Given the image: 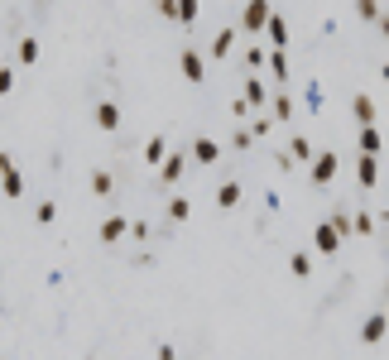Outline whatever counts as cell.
Here are the masks:
<instances>
[{
    "mask_svg": "<svg viewBox=\"0 0 389 360\" xmlns=\"http://www.w3.org/2000/svg\"><path fill=\"white\" fill-rule=\"evenodd\" d=\"M356 178H361V188H375V178H380V159H375V154H361Z\"/></svg>",
    "mask_w": 389,
    "mask_h": 360,
    "instance_id": "cell-11",
    "label": "cell"
},
{
    "mask_svg": "<svg viewBox=\"0 0 389 360\" xmlns=\"http://www.w3.org/2000/svg\"><path fill=\"white\" fill-rule=\"evenodd\" d=\"M91 193H96V197H111L115 193V178L106 173V168H91Z\"/></svg>",
    "mask_w": 389,
    "mask_h": 360,
    "instance_id": "cell-18",
    "label": "cell"
},
{
    "mask_svg": "<svg viewBox=\"0 0 389 360\" xmlns=\"http://www.w3.org/2000/svg\"><path fill=\"white\" fill-rule=\"evenodd\" d=\"M96 125H101V130H115V125H120V106H115V101H101V106H96Z\"/></svg>",
    "mask_w": 389,
    "mask_h": 360,
    "instance_id": "cell-17",
    "label": "cell"
},
{
    "mask_svg": "<svg viewBox=\"0 0 389 360\" xmlns=\"http://www.w3.org/2000/svg\"><path fill=\"white\" fill-rule=\"evenodd\" d=\"M241 202V183H222L217 188V207H236Z\"/></svg>",
    "mask_w": 389,
    "mask_h": 360,
    "instance_id": "cell-22",
    "label": "cell"
},
{
    "mask_svg": "<svg viewBox=\"0 0 389 360\" xmlns=\"http://www.w3.org/2000/svg\"><path fill=\"white\" fill-rule=\"evenodd\" d=\"M385 332H389V317H385V312H370V317L361 322V341H365V346H380Z\"/></svg>",
    "mask_w": 389,
    "mask_h": 360,
    "instance_id": "cell-4",
    "label": "cell"
},
{
    "mask_svg": "<svg viewBox=\"0 0 389 360\" xmlns=\"http://www.w3.org/2000/svg\"><path fill=\"white\" fill-rule=\"evenodd\" d=\"M241 101H245V106H264V101H269L264 82H260V77H245V96H241Z\"/></svg>",
    "mask_w": 389,
    "mask_h": 360,
    "instance_id": "cell-14",
    "label": "cell"
},
{
    "mask_svg": "<svg viewBox=\"0 0 389 360\" xmlns=\"http://www.w3.org/2000/svg\"><path fill=\"white\" fill-rule=\"evenodd\" d=\"M356 15L361 20H380V0H356Z\"/></svg>",
    "mask_w": 389,
    "mask_h": 360,
    "instance_id": "cell-26",
    "label": "cell"
},
{
    "mask_svg": "<svg viewBox=\"0 0 389 360\" xmlns=\"http://www.w3.org/2000/svg\"><path fill=\"white\" fill-rule=\"evenodd\" d=\"M380 77H385V82H389V63H385V68H380Z\"/></svg>",
    "mask_w": 389,
    "mask_h": 360,
    "instance_id": "cell-34",
    "label": "cell"
},
{
    "mask_svg": "<svg viewBox=\"0 0 389 360\" xmlns=\"http://www.w3.org/2000/svg\"><path fill=\"white\" fill-rule=\"evenodd\" d=\"M183 164H188V154H183V149H178V154H164V164H159L164 183H178V178H183Z\"/></svg>",
    "mask_w": 389,
    "mask_h": 360,
    "instance_id": "cell-9",
    "label": "cell"
},
{
    "mask_svg": "<svg viewBox=\"0 0 389 360\" xmlns=\"http://www.w3.org/2000/svg\"><path fill=\"white\" fill-rule=\"evenodd\" d=\"M15 53H20V63H39V39H20Z\"/></svg>",
    "mask_w": 389,
    "mask_h": 360,
    "instance_id": "cell-24",
    "label": "cell"
},
{
    "mask_svg": "<svg viewBox=\"0 0 389 360\" xmlns=\"http://www.w3.org/2000/svg\"><path fill=\"white\" fill-rule=\"evenodd\" d=\"M178 68H183V77H188V82H202V77H207V68H202V53H193V49H183Z\"/></svg>",
    "mask_w": 389,
    "mask_h": 360,
    "instance_id": "cell-7",
    "label": "cell"
},
{
    "mask_svg": "<svg viewBox=\"0 0 389 360\" xmlns=\"http://www.w3.org/2000/svg\"><path fill=\"white\" fill-rule=\"evenodd\" d=\"M188 217H193V202H188V197H168V221H188Z\"/></svg>",
    "mask_w": 389,
    "mask_h": 360,
    "instance_id": "cell-19",
    "label": "cell"
},
{
    "mask_svg": "<svg viewBox=\"0 0 389 360\" xmlns=\"http://www.w3.org/2000/svg\"><path fill=\"white\" fill-rule=\"evenodd\" d=\"M197 15H202V0H173V15H168V20H178V25H197Z\"/></svg>",
    "mask_w": 389,
    "mask_h": 360,
    "instance_id": "cell-8",
    "label": "cell"
},
{
    "mask_svg": "<svg viewBox=\"0 0 389 360\" xmlns=\"http://www.w3.org/2000/svg\"><path fill=\"white\" fill-rule=\"evenodd\" d=\"M231 44H236V29H217V34L207 39V58H226Z\"/></svg>",
    "mask_w": 389,
    "mask_h": 360,
    "instance_id": "cell-6",
    "label": "cell"
},
{
    "mask_svg": "<svg viewBox=\"0 0 389 360\" xmlns=\"http://www.w3.org/2000/svg\"><path fill=\"white\" fill-rule=\"evenodd\" d=\"M34 217H39V226H49L58 217V207H53V202H39V207H34Z\"/></svg>",
    "mask_w": 389,
    "mask_h": 360,
    "instance_id": "cell-27",
    "label": "cell"
},
{
    "mask_svg": "<svg viewBox=\"0 0 389 360\" xmlns=\"http://www.w3.org/2000/svg\"><path fill=\"white\" fill-rule=\"evenodd\" d=\"M341 236H346V217H332V221H322V226H317L312 245L322 250V255H336V245H341Z\"/></svg>",
    "mask_w": 389,
    "mask_h": 360,
    "instance_id": "cell-1",
    "label": "cell"
},
{
    "mask_svg": "<svg viewBox=\"0 0 389 360\" xmlns=\"http://www.w3.org/2000/svg\"><path fill=\"white\" fill-rule=\"evenodd\" d=\"M0 183H5V197H25V178H20L10 154H0Z\"/></svg>",
    "mask_w": 389,
    "mask_h": 360,
    "instance_id": "cell-3",
    "label": "cell"
},
{
    "mask_svg": "<svg viewBox=\"0 0 389 360\" xmlns=\"http://www.w3.org/2000/svg\"><path fill=\"white\" fill-rule=\"evenodd\" d=\"M120 236H130V221H125V217H106V221H101V240L111 245V240H120Z\"/></svg>",
    "mask_w": 389,
    "mask_h": 360,
    "instance_id": "cell-12",
    "label": "cell"
},
{
    "mask_svg": "<svg viewBox=\"0 0 389 360\" xmlns=\"http://www.w3.org/2000/svg\"><path fill=\"white\" fill-rule=\"evenodd\" d=\"M159 360H178L173 356V346H159Z\"/></svg>",
    "mask_w": 389,
    "mask_h": 360,
    "instance_id": "cell-32",
    "label": "cell"
},
{
    "mask_svg": "<svg viewBox=\"0 0 389 360\" xmlns=\"http://www.w3.org/2000/svg\"><path fill=\"white\" fill-rule=\"evenodd\" d=\"M346 231H356V236H375V221H370V212H356V217L346 221Z\"/></svg>",
    "mask_w": 389,
    "mask_h": 360,
    "instance_id": "cell-23",
    "label": "cell"
},
{
    "mask_svg": "<svg viewBox=\"0 0 389 360\" xmlns=\"http://www.w3.org/2000/svg\"><path fill=\"white\" fill-rule=\"evenodd\" d=\"M380 29H385V39H389V20H385V15H380Z\"/></svg>",
    "mask_w": 389,
    "mask_h": 360,
    "instance_id": "cell-33",
    "label": "cell"
},
{
    "mask_svg": "<svg viewBox=\"0 0 389 360\" xmlns=\"http://www.w3.org/2000/svg\"><path fill=\"white\" fill-rule=\"evenodd\" d=\"M351 111H356V120H361V125H375V101H370V96H351Z\"/></svg>",
    "mask_w": 389,
    "mask_h": 360,
    "instance_id": "cell-16",
    "label": "cell"
},
{
    "mask_svg": "<svg viewBox=\"0 0 389 360\" xmlns=\"http://www.w3.org/2000/svg\"><path fill=\"white\" fill-rule=\"evenodd\" d=\"M332 178H336V154H332V149L312 154V183H322V188H327Z\"/></svg>",
    "mask_w": 389,
    "mask_h": 360,
    "instance_id": "cell-5",
    "label": "cell"
},
{
    "mask_svg": "<svg viewBox=\"0 0 389 360\" xmlns=\"http://www.w3.org/2000/svg\"><path fill=\"white\" fill-rule=\"evenodd\" d=\"M380 149H385L380 130H375V125H361V154H375V159H380Z\"/></svg>",
    "mask_w": 389,
    "mask_h": 360,
    "instance_id": "cell-15",
    "label": "cell"
},
{
    "mask_svg": "<svg viewBox=\"0 0 389 360\" xmlns=\"http://www.w3.org/2000/svg\"><path fill=\"white\" fill-rule=\"evenodd\" d=\"M288 269H293V278H307V274H312V259H307V255H293Z\"/></svg>",
    "mask_w": 389,
    "mask_h": 360,
    "instance_id": "cell-25",
    "label": "cell"
},
{
    "mask_svg": "<svg viewBox=\"0 0 389 360\" xmlns=\"http://www.w3.org/2000/svg\"><path fill=\"white\" fill-rule=\"evenodd\" d=\"M288 154H298V164H303V159H312V144H307V139L298 135V139H293V149H288Z\"/></svg>",
    "mask_w": 389,
    "mask_h": 360,
    "instance_id": "cell-29",
    "label": "cell"
},
{
    "mask_svg": "<svg viewBox=\"0 0 389 360\" xmlns=\"http://www.w3.org/2000/svg\"><path fill=\"white\" fill-rule=\"evenodd\" d=\"M264 63H269V72H274L279 82L288 77V58H283V49H274V53H264Z\"/></svg>",
    "mask_w": 389,
    "mask_h": 360,
    "instance_id": "cell-21",
    "label": "cell"
},
{
    "mask_svg": "<svg viewBox=\"0 0 389 360\" xmlns=\"http://www.w3.org/2000/svg\"><path fill=\"white\" fill-rule=\"evenodd\" d=\"M245 63H250V68H260V63H264V49H260V44H250V49H245Z\"/></svg>",
    "mask_w": 389,
    "mask_h": 360,
    "instance_id": "cell-30",
    "label": "cell"
},
{
    "mask_svg": "<svg viewBox=\"0 0 389 360\" xmlns=\"http://www.w3.org/2000/svg\"><path fill=\"white\" fill-rule=\"evenodd\" d=\"M164 154H168V144H164L159 135H154L149 144H144V164H154V168H159V164H164Z\"/></svg>",
    "mask_w": 389,
    "mask_h": 360,
    "instance_id": "cell-20",
    "label": "cell"
},
{
    "mask_svg": "<svg viewBox=\"0 0 389 360\" xmlns=\"http://www.w3.org/2000/svg\"><path fill=\"white\" fill-rule=\"evenodd\" d=\"M10 86H15V72H10V68H0V96H5Z\"/></svg>",
    "mask_w": 389,
    "mask_h": 360,
    "instance_id": "cell-31",
    "label": "cell"
},
{
    "mask_svg": "<svg viewBox=\"0 0 389 360\" xmlns=\"http://www.w3.org/2000/svg\"><path fill=\"white\" fill-rule=\"evenodd\" d=\"M293 115V101L288 96H274V120H288Z\"/></svg>",
    "mask_w": 389,
    "mask_h": 360,
    "instance_id": "cell-28",
    "label": "cell"
},
{
    "mask_svg": "<svg viewBox=\"0 0 389 360\" xmlns=\"http://www.w3.org/2000/svg\"><path fill=\"white\" fill-rule=\"evenodd\" d=\"M264 34H269L274 49H283V44H288V25H283V15H269V20H264Z\"/></svg>",
    "mask_w": 389,
    "mask_h": 360,
    "instance_id": "cell-13",
    "label": "cell"
},
{
    "mask_svg": "<svg viewBox=\"0 0 389 360\" xmlns=\"http://www.w3.org/2000/svg\"><path fill=\"white\" fill-rule=\"evenodd\" d=\"M193 159L197 164H217L222 159V144L217 139H193Z\"/></svg>",
    "mask_w": 389,
    "mask_h": 360,
    "instance_id": "cell-10",
    "label": "cell"
},
{
    "mask_svg": "<svg viewBox=\"0 0 389 360\" xmlns=\"http://www.w3.org/2000/svg\"><path fill=\"white\" fill-rule=\"evenodd\" d=\"M269 15H274V10H269V0H245V10H241V29H245V34H260Z\"/></svg>",
    "mask_w": 389,
    "mask_h": 360,
    "instance_id": "cell-2",
    "label": "cell"
},
{
    "mask_svg": "<svg viewBox=\"0 0 389 360\" xmlns=\"http://www.w3.org/2000/svg\"><path fill=\"white\" fill-rule=\"evenodd\" d=\"M0 68H5V58H0Z\"/></svg>",
    "mask_w": 389,
    "mask_h": 360,
    "instance_id": "cell-35",
    "label": "cell"
}]
</instances>
